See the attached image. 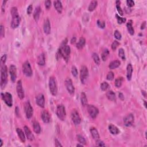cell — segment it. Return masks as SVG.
Segmentation results:
<instances>
[{"instance_id": "obj_28", "label": "cell", "mask_w": 147, "mask_h": 147, "mask_svg": "<svg viewBox=\"0 0 147 147\" xmlns=\"http://www.w3.org/2000/svg\"><path fill=\"white\" fill-rule=\"evenodd\" d=\"M16 132H17V135L19 136L20 139L21 140V141H22L23 143L25 142V136L24 133L22 130L20 128H17L16 129Z\"/></svg>"}, {"instance_id": "obj_16", "label": "cell", "mask_w": 147, "mask_h": 147, "mask_svg": "<svg viewBox=\"0 0 147 147\" xmlns=\"http://www.w3.org/2000/svg\"><path fill=\"white\" fill-rule=\"evenodd\" d=\"M9 74L12 82H14L17 78V70L14 65H11L9 68Z\"/></svg>"}, {"instance_id": "obj_5", "label": "cell", "mask_w": 147, "mask_h": 147, "mask_svg": "<svg viewBox=\"0 0 147 147\" xmlns=\"http://www.w3.org/2000/svg\"><path fill=\"white\" fill-rule=\"evenodd\" d=\"M57 115L58 118L61 121H64L66 118V112L64 106L63 105H58L57 109Z\"/></svg>"}, {"instance_id": "obj_51", "label": "cell", "mask_w": 147, "mask_h": 147, "mask_svg": "<svg viewBox=\"0 0 147 147\" xmlns=\"http://www.w3.org/2000/svg\"><path fill=\"white\" fill-rule=\"evenodd\" d=\"M126 4L129 7H132L135 5V2L132 0H128L126 1Z\"/></svg>"}, {"instance_id": "obj_1", "label": "cell", "mask_w": 147, "mask_h": 147, "mask_svg": "<svg viewBox=\"0 0 147 147\" xmlns=\"http://www.w3.org/2000/svg\"><path fill=\"white\" fill-rule=\"evenodd\" d=\"M67 39H66L63 41L58 51L60 53L61 57L64 58L66 62H67L71 53V48L68 45H67Z\"/></svg>"}, {"instance_id": "obj_39", "label": "cell", "mask_w": 147, "mask_h": 147, "mask_svg": "<svg viewBox=\"0 0 147 147\" xmlns=\"http://www.w3.org/2000/svg\"><path fill=\"white\" fill-rule=\"evenodd\" d=\"M116 18H117V22L119 24H122L126 22V19H125V18H122V17H119L118 14H116Z\"/></svg>"}, {"instance_id": "obj_60", "label": "cell", "mask_w": 147, "mask_h": 147, "mask_svg": "<svg viewBox=\"0 0 147 147\" xmlns=\"http://www.w3.org/2000/svg\"><path fill=\"white\" fill-rule=\"evenodd\" d=\"M144 101V106H145V108H147V103H146V101H145V100H144V101Z\"/></svg>"}, {"instance_id": "obj_20", "label": "cell", "mask_w": 147, "mask_h": 147, "mask_svg": "<svg viewBox=\"0 0 147 147\" xmlns=\"http://www.w3.org/2000/svg\"><path fill=\"white\" fill-rule=\"evenodd\" d=\"M24 129L25 135H26L27 138H28V139L30 141H33L34 140V136L33 134L32 133V132H31V131H30V130L29 129V128L28 126H25Z\"/></svg>"}, {"instance_id": "obj_22", "label": "cell", "mask_w": 147, "mask_h": 147, "mask_svg": "<svg viewBox=\"0 0 147 147\" xmlns=\"http://www.w3.org/2000/svg\"><path fill=\"white\" fill-rule=\"evenodd\" d=\"M109 130L112 135H118L119 133V130L117 126L113 124H110L109 126Z\"/></svg>"}, {"instance_id": "obj_61", "label": "cell", "mask_w": 147, "mask_h": 147, "mask_svg": "<svg viewBox=\"0 0 147 147\" xmlns=\"http://www.w3.org/2000/svg\"><path fill=\"white\" fill-rule=\"evenodd\" d=\"M2 144H3V141L2 140H1V145H0V147H2Z\"/></svg>"}, {"instance_id": "obj_58", "label": "cell", "mask_w": 147, "mask_h": 147, "mask_svg": "<svg viewBox=\"0 0 147 147\" xmlns=\"http://www.w3.org/2000/svg\"><path fill=\"white\" fill-rule=\"evenodd\" d=\"M75 41H76V38L75 37H74L72 38L71 40V43L72 44H73L75 43Z\"/></svg>"}, {"instance_id": "obj_12", "label": "cell", "mask_w": 147, "mask_h": 147, "mask_svg": "<svg viewBox=\"0 0 147 147\" xmlns=\"http://www.w3.org/2000/svg\"><path fill=\"white\" fill-rule=\"evenodd\" d=\"M16 90H17V95L20 99H23L24 98V91L23 88L22 82L21 81H19L17 83V86H16Z\"/></svg>"}, {"instance_id": "obj_25", "label": "cell", "mask_w": 147, "mask_h": 147, "mask_svg": "<svg viewBox=\"0 0 147 147\" xmlns=\"http://www.w3.org/2000/svg\"><path fill=\"white\" fill-rule=\"evenodd\" d=\"M85 44H86V40L84 37H81L77 44V48L78 50H81L85 47Z\"/></svg>"}, {"instance_id": "obj_59", "label": "cell", "mask_w": 147, "mask_h": 147, "mask_svg": "<svg viewBox=\"0 0 147 147\" xmlns=\"http://www.w3.org/2000/svg\"><path fill=\"white\" fill-rule=\"evenodd\" d=\"M141 93H142L143 95L144 96V97L146 98H147V92H146V91L142 90V91H141Z\"/></svg>"}, {"instance_id": "obj_34", "label": "cell", "mask_w": 147, "mask_h": 147, "mask_svg": "<svg viewBox=\"0 0 147 147\" xmlns=\"http://www.w3.org/2000/svg\"><path fill=\"white\" fill-rule=\"evenodd\" d=\"M97 3L98 2L97 1H92L90 3L89 6H88V10L90 12H92L93 10H95V9L97 6Z\"/></svg>"}, {"instance_id": "obj_4", "label": "cell", "mask_w": 147, "mask_h": 147, "mask_svg": "<svg viewBox=\"0 0 147 147\" xmlns=\"http://www.w3.org/2000/svg\"><path fill=\"white\" fill-rule=\"evenodd\" d=\"M49 88L51 93L52 95L55 96L58 93V88L57 84V81L55 78L52 77H50L49 79Z\"/></svg>"}, {"instance_id": "obj_18", "label": "cell", "mask_w": 147, "mask_h": 147, "mask_svg": "<svg viewBox=\"0 0 147 147\" xmlns=\"http://www.w3.org/2000/svg\"><path fill=\"white\" fill-rule=\"evenodd\" d=\"M44 33L46 34H49L51 32V25L48 19H46L44 21V26H43Z\"/></svg>"}, {"instance_id": "obj_35", "label": "cell", "mask_w": 147, "mask_h": 147, "mask_svg": "<svg viewBox=\"0 0 147 147\" xmlns=\"http://www.w3.org/2000/svg\"><path fill=\"white\" fill-rule=\"evenodd\" d=\"M92 59H93V60H94V62H95L96 64H97V65L100 64L101 60H100V59H99V56L98 55V54H97L96 53H94L93 54H92Z\"/></svg>"}, {"instance_id": "obj_47", "label": "cell", "mask_w": 147, "mask_h": 147, "mask_svg": "<svg viewBox=\"0 0 147 147\" xmlns=\"http://www.w3.org/2000/svg\"><path fill=\"white\" fill-rule=\"evenodd\" d=\"M45 6L47 9H49L51 6V1L50 0H47L45 2Z\"/></svg>"}, {"instance_id": "obj_27", "label": "cell", "mask_w": 147, "mask_h": 147, "mask_svg": "<svg viewBox=\"0 0 147 147\" xmlns=\"http://www.w3.org/2000/svg\"><path fill=\"white\" fill-rule=\"evenodd\" d=\"M127 27V29H128V31L130 35H133L134 33H135V30H134L133 25H132V21L129 20L128 21V23H127L126 24Z\"/></svg>"}, {"instance_id": "obj_17", "label": "cell", "mask_w": 147, "mask_h": 147, "mask_svg": "<svg viewBox=\"0 0 147 147\" xmlns=\"http://www.w3.org/2000/svg\"><path fill=\"white\" fill-rule=\"evenodd\" d=\"M41 117V118H42L43 121L44 123H45V124H48V123L50 122L51 121L50 114L48 112L46 111V110H44V111L42 112Z\"/></svg>"}, {"instance_id": "obj_32", "label": "cell", "mask_w": 147, "mask_h": 147, "mask_svg": "<svg viewBox=\"0 0 147 147\" xmlns=\"http://www.w3.org/2000/svg\"><path fill=\"white\" fill-rule=\"evenodd\" d=\"M109 51L108 49H104L102 52V54H101V57H102V59L103 60V61L106 60L109 57Z\"/></svg>"}, {"instance_id": "obj_26", "label": "cell", "mask_w": 147, "mask_h": 147, "mask_svg": "<svg viewBox=\"0 0 147 147\" xmlns=\"http://www.w3.org/2000/svg\"><path fill=\"white\" fill-rule=\"evenodd\" d=\"M121 64V62L119 60H114L113 61H112L111 63H110L109 66V67L110 69L111 70H114V69H116L118 67L120 66Z\"/></svg>"}, {"instance_id": "obj_42", "label": "cell", "mask_w": 147, "mask_h": 147, "mask_svg": "<svg viewBox=\"0 0 147 147\" xmlns=\"http://www.w3.org/2000/svg\"><path fill=\"white\" fill-rule=\"evenodd\" d=\"M114 37H116V39L117 40H121V34L120 33V32H119L118 30H116L114 31Z\"/></svg>"}, {"instance_id": "obj_49", "label": "cell", "mask_w": 147, "mask_h": 147, "mask_svg": "<svg viewBox=\"0 0 147 147\" xmlns=\"http://www.w3.org/2000/svg\"><path fill=\"white\" fill-rule=\"evenodd\" d=\"M96 144H97V146L98 147H105V144H104V143H103L102 141L99 140V139L96 141Z\"/></svg>"}, {"instance_id": "obj_52", "label": "cell", "mask_w": 147, "mask_h": 147, "mask_svg": "<svg viewBox=\"0 0 147 147\" xmlns=\"http://www.w3.org/2000/svg\"><path fill=\"white\" fill-rule=\"evenodd\" d=\"M1 36L2 38L5 36V28L2 24L1 25Z\"/></svg>"}, {"instance_id": "obj_15", "label": "cell", "mask_w": 147, "mask_h": 147, "mask_svg": "<svg viewBox=\"0 0 147 147\" xmlns=\"http://www.w3.org/2000/svg\"><path fill=\"white\" fill-rule=\"evenodd\" d=\"M36 102L39 107L44 108L45 106L44 96L42 94H40L36 98Z\"/></svg>"}, {"instance_id": "obj_62", "label": "cell", "mask_w": 147, "mask_h": 147, "mask_svg": "<svg viewBox=\"0 0 147 147\" xmlns=\"http://www.w3.org/2000/svg\"><path fill=\"white\" fill-rule=\"evenodd\" d=\"M77 147H83V144H77Z\"/></svg>"}, {"instance_id": "obj_56", "label": "cell", "mask_w": 147, "mask_h": 147, "mask_svg": "<svg viewBox=\"0 0 147 147\" xmlns=\"http://www.w3.org/2000/svg\"><path fill=\"white\" fill-rule=\"evenodd\" d=\"M146 21H144V22L141 24V29H144L146 28Z\"/></svg>"}, {"instance_id": "obj_9", "label": "cell", "mask_w": 147, "mask_h": 147, "mask_svg": "<svg viewBox=\"0 0 147 147\" xmlns=\"http://www.w3.org/2000/svg\"><path fill=\"white\" fill-rule=\"evenodd\" d=\"M71 119L72 122L75 125H78L81 124V118L80 117L78 111L76 109H74L72 110L71 114Z\"/></svg>"}, {"instance_id": "obj_7", "label": "cell", "mask_w": 147, "mask_h": 147, "mask_svg": "<svg viewBox=\"0 0 147 147\" xmlns=\"http://www.w3.org/2000/svg\"><path fill=\"white\" fill-rule=\"evenodd\" d=\"M23 71L24 75L27 77H30L32 75V70L30 64L28 61H26L23 65Z\"/></svg>"}, {"instance_id": "obj_23", "label": "cell", "mask_w": 147, "mask_h": 147, "mask_svg": "<svg viewBox=\"0 0 147 147\" xmlns=\"http://www.w3.org/2000/svg\"><path fill=\"white\" fill-rule=\"evenodd\" d=\"M90 133L91 134L92 138L96 141L99 139V135L97 129L95 128H91L90 129Z\"/></svg>"}, {"instance_id": "obj_10", "label": "cell", "mask_w": 147, "mask_h": 147, "mask_svg": "<svg viewBox=\"0 0 147 147\" xmlns=\"http://www.w3.org/2000/svg\"><path fill=\"white\" fill-rule=\"evenodd\" d=\"M88 112L92 118H95L99 113V110L98 109V108H96L94 105H88Z\"/></svg>"}, {"instance_id": "obj_6", "label": "cell", "mask_w": 147, "mask_h": 147, "mask_svg": "<svg viewBox=\"0 0 147 147\" xmlns=\"http://www.w3.org/2000/svg\"><path fill=\"white\" fill-rule=\"evenodd\" d=\"M88 70L86 66H83L81 67L80 72V79L82 84H85L88 79Z\"/></svg>"}, {"instance_id": "obj_11", "label": "cell", "mask_w": 147, "mask_h": 147, "mask_svg": "<svg viewBox=\"0 0 147 147\" xmlns=\"http://www.w3.org/2000/svg\"><path fill=\"white\" fill-rule=\"evenodd\" d=\"M25 114H26V117L28 119H30L33 116V108L29 101L27 102L25 104Z\"/></svg>"}, {"instance_id": "obj_50", "label": "cell", "mask_w": 147, "mask_h": 147, "mask_svg": "<svg viewBox=\"0 0 147 147\" xmlns=\"http://www.w3.org/2000/svg\"><path fill=\"white\" fill-rule=\"evenodd\" d=\"M32 9H33V6H32V5H29L28 8H27V14L30 15L32 12Z\"/></svg>"}, {"instance_id": "obj_19", "label": "cell", "mask_w": 147, "mask_h": 147, "mask_svg": "<svg viewBox=\"0 0 147 147\" xmlns=\"http://www.w3.org/2000/svg\"><path fill=\"white\" fill-rule=\"evenodd\" d=\"M54 5L55 6V9L57 10L58 13L61 14L62 13L63 10V6L62 3H61V1H55L54 2Z\"/></svg>"}, {"instance_id": "obj_14", "label": "cell", "mask_w": 147, "mask_h": 147, "mask_svg": "<svg viewBox=\"0 0 147 147\" xmlns=\"http://www.w3.org/2000/svg\"><path fill=\"white\" fill-rule=\"evenodd\" d=\"M124 125L127 127L131 126L134 123V116L132 114H128L124 118Z\"/></svg>"}, {"instance_id": "obj_36", "label": "cell", "mask_w": 147, "mask_h": 147, "mask_svg": "<svg viewBox=\"0 0 147 147\" xmlns=\"http://www.w3.org/2000/svg\"><path fill=\"white\" fill-rule=\"evenodd\" d=\"M123 80L124 79H123L122 77H118L116 79L115 85L117 88H120V87L121 86V85H122V84Z\"/></svg>"}, {"instance_id": "obj_41", "label": "cell", "mask_w": 147, "mask_h": 147, "mask_svg": "<svg viewBox=\"0 0 147 147\" xmlns=\"http://www.w3.org/2000/svg\"><path fill=\"white\" fill-rule=\"evenodd\" d=\"M109 84L106 82H103L101 85V88L102 91H106L109 88Z\"/></svg>"}, {"instance_id": "obj_57", "label": "cell", "mask_w": 147, "mask_h": 147, "mask_svg": "<svg viewBox=\"0 0 147 147\" xmlns=\"http://www.w3.org/2000/svg\"><path fill=\"white\" fill-rule=\"evenodd\" d=\"M16 115H17V117H19V109L18 107H16Z\"/></svg>"}, {"instance_id": "obj_37", "label": "cell", "mask_w": 147, "mask_h": 147, "mask_svg": "<svg viewBox=\"0 0 147 147\" xmlns=\"http://www.w3.org/2000/svg\"><path fill=\"white\" fill-rule=\"evenodd\" d=\"M116 2V8H117V10L120 16H123L124 14V13H123L122 10L121 9V6H120V1H117Z\"/></svg>"}, {"instance_id": "obj_44", "label": "cell", "mask_w": 147, "mask_h": 147, "mask_svg": "<svg viewBox=\"0 0 147 147\" xmlns=\"http://www.w3.org/2000/svg\"><path fill=\"white\" fill-rule=\"evenodd\" d=\"M97 25H98V26L99 27V28H102V29H103L105 27V21L100 20H99L97 21Z\"/></svg>"}, {"instance_id": "obj_43", "label": "cell", "mask_w": 147, "mask_h": 147, "mask_svg": "<svg viewBox=\"0 0 147 147\" xmlns=\"http://www.w3.org/2000/svg\"><path fill=\"white\" fill-rule=\"evenodd\" d=\"M114 75L113 72H109L108 75H107L106 79L108 80V81H112L114 79Z\"/></svg>"}, {"instance_id": "obj_31", "label": "cell", "mask_w": 147, "mask_h": 147, "mask_svg": "<svg viewBox=\"0 0 147 147\" xmlns=\"http://www.w3.org/2000/svg\"><path fill=\"white\" fill-rule=\"evenodd\" d=\"M106 96L111 101H115L116 100V94L113 91L110 90L108 91L106 93Z\"/></svg>"}, {"instance_id": "obj_46", "label": "cell", "mask_w": 147, "mask_h": 147, "mask_svg": "<svg viewBox=\"0 0 147 147\" xmlns=\"http://www.w3.org/2000/svg\"><path fill=\"white\" fill-rule=\"evenodd\" d=\"M119 45V43L118 42V41H114V42L113 43H112V49L113 51L116 50Z\"/></svg>"}, {"instance_id": "obj_8", "label": "cell", "mask_w": 147, "mask_h": 147, "mask_svg": "<svg viewBox=\"0 0 147 147\" xmlns=\"http://www.w3.org/2000/svg\"><path fill=\"white\" fill-rule=\"evenodd\" d=\"M1 98L4 101L5 103L8 105L9 107H12L13 105L12 96L11 94L9 92H5V93H1Z\"/></svg>"}, {"instance_id": "obj_21", "label": "cell", "mask_w": 147, "mask_h": 147, "mask_svg": "<svg viewBox=\"0 0 147 147\" xmlns=\"http://www.w3.org/2000/svg\"><path fill=\"white\" fill-rule=\"evenodd\" d=\"M132 73H133V67L131 64H128L126 68V77L128 81H130L132 79Z\"/></svg>"}, {"instance_id": "obj_30", "label": "cell", "mask_w": 147, "mask_h": 147, "mask_svg": "<svg viewBox=\"0 0 147 147\" xmlns=\"http://www.w3.org/2000/svg\"><path fill=\"white\" fill-rule=\"evenodd\" d=\"M33 128L34 132L37 134H40L41 132V127L39 123L37 121H34L33 123Z\"/></svg>"}, {"instance_id": "obj_24", "label": "cell", "mask_w": 147, "mask_h": 147, "mask_svg": "<svg viewBox=\"0 0 147 147\" xmlns=\"http://www.w3.org/2000/svg\"><path fill=\"white\" fill-rule=\"evenodd\" d=\"M41 8L40 6H37L36 7L35 10H34V13H33V18L34 19V20L36 21H37L39 20L40 16V13H41Z\"/></svg>"}, {"instance_id": "obj_38", "label": "cell", "mask_w": 147, "mask_h": 147, "mask_svg": "<svg viewBox=\"0 0 147 147\" xmlns=\"http://www.w3.org/2000/svg\"><path fill=\"white\" fill-rule=\"evenodd\" d=\"M77 139H78V141H79L80 144H83V145H85L86 144V140L85 139V138L83 137L82 136L78 135L77 136Z\"/></svg>"}, {"instance_id": "obj_53", "label": "cell", "mask_w": 147, "mask_h": 147, "mask_svg": "<svg viewBox=\"0 0 147 147\" xmlns=\"http://www.w3.org/2000/svg\"><path fill=\"white\" fill-rule=\"evenodd\" d=\"M55 146L56 147H62V145H61L60 143H59V141H58V140L55 139Z\"/></svg>"}, {"instance_id": "obj_40", "label": "cell", "mask_w": 147, "mask_h": 147, "mask_svg": "<svg viewBox=\"0 0 147 147\" xmlns=\"http://www.w3.org/2000/svg\"><path fill=\"white\" fill-rule=\"evenodd\" d=\"M118 56L122 60H125V52L124 50L122 48H120L118 51Z\"/></svg>"}, {"instance_id": "obj_3", "label": "cell", "mask_w": 147, "mask_h": 147, "mask_svg": "<svg viewBox=\"0 0 147 147\" xmlns=\"http://www.w3.org/2000/svg\"><path fill=\"white\" fill-rule=\"evenodd\" d=\"M1 88L3 89L8 82V68L5 64L1 66Z\"/></svg>"}, {"instance_id": "obj_45", "label": "cell", "mask_w": 147, "mask_h": 147, "mask_svg": "<svg viewBox=\"0 0 147 147\" xmlns=\"http://www.w3.org/2000/svg\"><path fill=\"white\" fill-rule=\"evenodd\" d=\"M71 72H72V75H73L74 77H77V75H78V72L77 68H76L75 66H72V70H71Z\"/></svg>"}, {"instance_id": "obj_55", "label": "cell", "mask_w": 147, "mask_h": 147, "mask_svg": "<svg viewBox=\"0 0 147 147\" xmlns=\"http://www.w3.org/2000/svg\"><path fill=\"white\" fill-rule=\"evenodd\" d=\"M118 96H119V99H120L121 100H122V101H124V95H123L122 93H121V92H120V93H119Z\"/></svg>"}, {"instance_id": "obj_54", "label": "cell", "mask_w": 147, "mask_h": 147, "mask_svg": "<svg viewBox=\"0 0 147 147\" xmlns=\"http://www.w3.org/2000/svg\"><path fill=\"white\" fill-rule=\"evenodd\" d=\"M6 1H3V2H2V12H5V8L4 6H5V3H6Z\"/></svg>"}, {"instance_id": "obj_13", "label": "cell", "mask_w": 147, "mask_h": 147, "mask_svg": "<svg viewBox=\"0 0 147 147\" xmlns=\"http://www.w3.org/2000/svg\"><path fill=\"white\" fill-rule=\"evenodd\" d=\"M65 86L68 92L71 94H73L75 92V88L73 84H72V82L71 79L70 78H67L65 81Z\"/></svg>"}, {"instance_id": "obj_33", "label": "cell", "mask_w": 147, "mask_h": 147, "mask_svg": "<svg viewBox=\"0 0 147 147\" xmlns=\"http://www.w3.org/2000/svg\"><path fill=\"white\" fill-rule=\"evenodd\" d=\"M81 101L83 106H86L88 103V98L85 92H82L81 95Z\"/></svg>"}, {"instance_id": "obj_29", "label": "cell", "mask_w": 147, "mask_h": 147, "mask_svg": "<svg viewBox=\"0 0 147 147\" xmlns=\"http://www.w3.org/2000/svg\"><path fill=\"white\" fill-rule=\"evenodd\" d=\"M45 63V56L44 54H41L37 58V64L39 66H44Z\"/></svg>"}, {"instance_id": "obj_48", "label": "cell", "mask_w": 147, "mask_h": 147, "mask_svg": "<svg viewBox=\"0 0 147 147\" xmlns=\"http://www.w3.org/2000/svg\"><path fill=\"white\" fill-rule=\"evenodd\" d=\"M6 55H3L2 57H1V66H3V65L5 64V62H6Z\"/></svg>"}, {"instance_id": "obj_2", "label": "cell", "mask_w": 147, "mask_h": 147, "mask_svg": "<svg viewBox=\"0 0 147 147\" xmlns=\"http://www.w3.org/2000/svg\"><path fill=\"white\" fill-rule=\"evenodd\" d=\"M12 14V21H11V27L13 29L17 28L19 26L20 23V18L19 12L16 7H13L11 9Z\"/></svg>"}]
</instances>
